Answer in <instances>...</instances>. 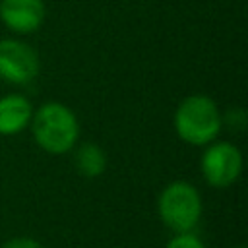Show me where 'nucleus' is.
I'll use <instances>...</instances> for the list:
<instances>
[{"label": "nucleus", "instance_id": "f257e3e1", "mask_svg": "<svg viewBox=\"0 0 248 248\" xmlns=\"http://www.w3.org/2000/svg\"><path fill=\"white\" fill-rule=\"evenodd\" d=\"M29 126L37 145L50 155L72 151L79 138V124L74 110L58 101L43 103L33 110Z\"/></svg>", "mask_w": 248, "mask_h": 248}, {"label": "nucleus", "instance_id": "f03ea898", "mask_svg": "<svg viewBox=\"0 0 248 248\" xmlns=\"http://www.w3.org/2000/svg\"><path fill=\"white\" fill-rule=\"evenodd\" d=\"M221 116L223 114L211 97L194 93L182 99L176 107L174 130L184 143L202 147L215 141L217 134L223 128Z\"/></svg>", "mask_w": 248, "mask_h": 248}, {"label": "nucleus", "instance_id": "7ed1b4c3", "mask_svg": "<svg viewBox=\"0 0 248 248\" xmlns=\"http://www.w3.org/2000/svg\"><path fill=\"white\" fill-rule=\"evenodd\" d=\"M159 215L161 221L176 234L190 232L202 217L200 192L190 182H170L159 196Z\"/></svg>", "mask_w": 248, "mask_h": 248}, {"label": "nucleus", "instance_id": "20e7f679", "mask_svg": "<svg viewBox=\"0 0 248 248\" xmlns=\"http://www.w3.org/2000/svg\"><path fill=\"white\" fill-rule=\"evenodd\" d=\"M200 167L207 184L227 188L242 172V153L231 141H211L202 155Z\"/></svg>", "mask_w": 248, "mask_h": 248}, {"label": "nucleus", "instance_id": "39448f33", "mask_svg": "<svg viewBox=\"0 0 248 248\" xmlns=\"http://www.w3.org/2000/svg\"><path fill=\"white\" fill-rule=\"evenodd\" d=\"M39 74V56L23 41H0V79L12 85H27Z\"/></svg>", "mask_w": 248, "mask_h": 248}, {"label": "nucleus", "instance_id": "423d86ee", "mask_svg": "<svg viewBox=\"0 0 248 248\" xmlns=\"http://www.w3.org/2000/svg\"><path fill=\"white\" fill-rule=\"evenodd\" d=\"M46 16L43 0H2L0 21L17 35L35 33Z\"/></svg>", "mask_w": 248, "mask_h": 248}, {"label": "nucleus", "instance_id": "0eeeda50", "mask_svg": "<svg viewBox=\"0 0 248 248\" xmlns=\"http://www.w3.org/2000/svg\"><path fill=\"white\" fill-rule=\"evenodd\" d=\"M33 116V105L27 97L10 93L0 97V136H14L25 130Z\"/></svg>", "mask_w": 248, "mask_h": 248}, {"label": "nucleus", "instance_id": "6e6552de", "mask_svg": "<svg viewBox=\"0 0 248 248\" xmlns=\"http://www.w3.org/2000/svg\"><path fill=\"white\" fill-rule=\"evenodd\" d=\"M74 163L79 174L87 178H97L107 169V155L97 143H81L74 153Z\"/></svg>", "mask_w": 248, "mask_h": 248}, {"label": "nucleus", "instance_id": "1a4fd4ad", "mask_svg": "<svg viewBox=\"0 0 248 248\" xmlns=\"http://www.w3.org/2000/svg\"><path fill=\"white\" fill-rule=\"evenodd\" d=\"M165 248H205L202 244V240L192 234V232H178L172 240H169V244Z\"/></svg>", "mask_w": 248, "mask_h": 248}, {"label": "nucleus", "instance_id": "9d476101", "mask_svg": "<svg viewBox=\"0 0 248 248\" xmlns=\"http://www.w3.org/2000/svg\"><path fill=\"white\" fill-rule=\"evenodd\" d=\"M221 122L227 124L231 130H242L244 124H246V112L236 107V108L229 110L225 116H221Z\"/></svg>", "mask_w": 248, "mask_h": 248}, {"label": "nucleus", "instance_id": "9b49d317", "mask_svg": "<svg viewBox=\"0 0 248 248\" xmlns=\"http://www.w3.org/2000/svg\"><path fill=\"white\" fill-rule=\"evenodd\" d=\"M4 248H45L39 240H33L29 236H17L4 244Z\"/></svg>", "mask_w": 248, "mask_h": 248}, {"label": "nucleus", "instance_id": "f8f14e48", "mask_svg": "<svg viewBox=\"0 0 248 248\" xmlns=\"http://www.w3.org/2000/svg\"><path fill=\"white\" fill-rule=\"evenodd\" d=\"M236 248H246V246H236Z\"/></svg>", "mask_w": 248, "mask_h": 248}]
</instances>
